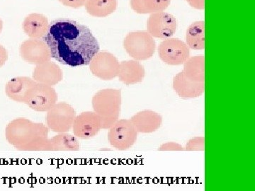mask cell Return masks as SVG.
<instances>
[{
	"label": "cell",
	"mask_w": 255,
	"mask_h": 191,
	"mask_svg": "<svg viewBox=\"0 0 255 191\" xmlns=\"http://www.w3.org/2000/svg\"><path fill=\"white\" fill-rule=\"evenodd\" d=\"M137 132L128 119L118 120L110 128L108 140L110 145L119 151L131 148L137 141Z\"/></svg>",
	"instance_id": "5b68a950"
},
{
	"label": "cell",
	"mask_w": 255,
	"mask_h": 191,
	"mask_svg": "<svg viewBox=\"0 0 255 191\" xmlns=\"http://www.w3.org/2000/svg\"><path fill=\"white\" fill-rule=\"evenodd\" d=\"M186 41L189 48L194 50L205 48V22L196 21L191 23L186 33Z\"/></svg>",
	"instance_id": "ffe728a7"
},
{
	"label": "cell",
	"mask_w": 255,
	"mask_h": 191,
	"mask_svg": "<svg viewBox=\"0 0 255 191\" xmlns=\"http://www.w3.org/2000/svg\"><path fill=\"white\" fill-rule=\"evenodd\" d=\"M49 22L44 15L33 13L25 18L22 24L23 31L31 38H43L48 31Z\"/></svg>",
	"instance_id": "ac0fdd59"
},
{
	"label": "cell",
	"mask_w": 255,
	"mask_h": 191,
	"mask_svg": "<svg viewBox=\"0 0 255 191\" xmlns=\"http://www.w3.org/2000/svg\"><path fill=\"white\" fill-rule=\"evenodd\" d=\"M205 139L204 137H194L187 142L186 150L198 151L205 150Z\"/></svg>",
	"instance_id": "cb8c5ba5"
},
{
	"label": "cell",
	"mask_w": 255,
	"mask_h": 191,
	"mask_svg": "<svg viewBox=\"0 0 255 191\" xmlns=\"http://www.w3.org/2000/svg\"><path fill=\"white\" fill-rule=\"evenodd\" d=\"M80 143L78 137L67 132L59 133L58 135L48 139L47 151H79Z\"/></svg>",
	"instance_id": "44dd1931"
},
{
	"label": "cell",
	"mask_w": 255,
	"mask_h": 191,
	"mask_svg": "<svg viewBox=\"0 0 255 191\" xmlns=\"http://www.w3.org/2000/svg\"><path fill=\"white\" fill-rule=\"evenodd\" d=\"M43 40L53 59L72 68L90 65L100 49L90 28L68 18H58L50 23Z\"/></svg>",
	"instance_id": "6da1fadb"
},
{
	"label": "cell",
	"mask_w": 255,
	"mask_h": 191,
	"mask_svg": "<svg viewBox=\"0 0 255 191\" xmlns=\"http://www.w3.org/2000/svg\"><path fill=\"white\" fill-rule=\"evenodd\" d=\"M171 0H130V7L137 14H146L164 11Z\"/></svg>",
	"instance_id": "7402d4cb"
},
{
	"label": "cell",
	"mask_w": 255,
	"mask_h": 191,
	"mask_svg": "<svg viewBox=\"0 0 255 191\" xmlns=\"http://www.w3.org/2000/svg\"><path fill=\"white\" fill-rule=\"evenodd\" d=\"M8 60V53L7 50L4 47L0 45V68L4 66L6 62Z\"/></svg>",
	"instance_id": "83f0119b"
},
{
	"label": "cell",
	"mask_w": 255,
	"mask_h": 191,
	"mask_svg": "<svg viewBox=\"0 0 255 191\" xmlns=\"http://www.w3.org/2000/svg\"><path fill=\"white\" fill-rule=\"evenodd\" d=\"M63 73L61 68L53 62L37 65L33 72V79L37 83L48 86H55L63 80Z\"/></svg>",
	"instance_id": "4fadbf2b"
},
{
	"label": "cell",
	"mask_w": 255,
	"mask_h": 191,
	"mask_svg": "<svg viewBox=\"0 0 255 191\" xmlns=\"http://www.w3.org/2000/svg\"><path fill=\"white\" fill-rule=\"evenodd\" d=\"M145 75V68L137 60H127L120 63L119 81L128 86L140 83L143 81Z\"/></svg>",
	"instance_id": "e0dca14e"
},
{
	"label": "cell",
	"mask_w": 255,
	"mask_h": 191,
	"mask_svg": "<svg viewBox=\"0 0 255 191\" xmlns=\"http://www.w3.org/2000/svg\"><path fill=\"white\" fill-rule=\"evenodd\" d=\"M87 13L95 17H106L113 14L117 8V0H87Z\"/></svg>",
	"instance_id": "603a6c76"
},
{
	"label": "cell",
	"mask_w": 255,
	"mask_h": 191,
	"mask_svg": "<svg viewBox=\"0 0 255 191\" xmlns=\"http://www.w3.org/2000/svg\"><path fill=\"white\" fill-rule=\"evenodd\" d=\"M174 92L183 98H193L201 96L205 90V82L191 81L183 72L174 77L172 84Z\"/></svg>",
	"instance_id": "5bb4252c"
},
{
	"label": "cell",
	"mask_w": 255,
	"mask_h": 191,
	"mask_svg": "<svg viewBox=\"0 0 255 191\" xmlns=\"http://www.w3.org/2000/svg\"><path fill=\"white\" fill-rule=\"evenodd\" d=\"M122 91L105 89L97 92L92 98L94 112L102 121V128L108 130L119 119L122 108Z\"/></svg>",
	"instance_id": "3957f363"
},
{
	"label": "cell",
	"mask_w": 255,
	"mask_h": 191,
	"mask_svg": "<svg viewBox=\"0 0 255 191\" xmlns=\"http://www.w3.org/2000/svg\"><path fill=\"white\" fill-rule=\"evenodd\" d=\"M75 118L73 107L65 102H60L47 111L46 123L51 131L63 133L71 130Z\"/></svg>",
	"instance_id": "8992f818"
},
{
	"label": "cell",
	"mask_w": 255,
	"mask_h": 191,
	"mask_svg": "<svg viewBox=\"0 0 255 191\" xmlns=\"http://www.w3.org/2000/svg\"><path fill=\"white\" fill-rule=\"evenodd\" d=\"M184 75L195 82H205V58L204 56L189 58L184 63Z\"/></svg>",
	"instance_id": "d6986e66"
},
{
	"label": "cell",
	"mask_w": 255,
	"mask_h": 191,
	"mask_svg": "<svg viewBox=\"0 0 255 191\" xmlns=\"http://www.w3.org/2000/svg\"><path fill=\"white\" fill-rule=\"evenodd\" d=\"M194 9H204L205 8V0H186Z\"/></svg>",
	"instance_id": "4316f807"
},
{
	"label": "cell",
	"mask_w": 255,
	"mask_h": 191,
	"mask_svg": "<svg viewBox=\"0 0 255 191\" xmlns=\"http://www.w3.org/2000/svg\"><path fill=\"white\" fill-rule=\"evenodd\" d=\"M58 98L54 88L36 83L28 92L25 103L35 111L47 112L56 104Z\"/></svg>",
	"instance_id": "52a82bcc"
},
{
	"label": "cell",
	"mask_w": 255,
	"mask_h": 191,
	"mask_svg": "<svg viewBox=\"0 0 255 191\" xmlns=\"http://www.w3.org/2000/svg\"><path fill=\"white\" fill-rule=\"evenodd\" d=\"M59 1L65 6L78 9L83 6L86 3L87 0H59Z\"/></svg>",
	"instance_id": "d4e9b609"
},
{
	"label": "cell",
	"mask_w": 255,
	"mask_h": 191,
	"mask_svg": "<svg viewBox=\"0 0 255 191\" xmlns=\"http://www.w3.org/2000/svg\"><path fill=\"white\" fill-rule=\"evenodd\" d=\"M159 58L169 65H181L190 57L187 43L176 38H169L161 42L158 47Z\"/></svg>",
	"instance_id": "ba28073f"
},
{
	"label": "cell",
	"mask_w": 255,
	"mask_h": 191,
	"mask_svg": "<svg viewBox=\"0 0 255 191\" xmlns=\"http://www.w3.org/2000/svg\"><path fill=\"white\" fill-rule=\"evenodd\" d=\"M177 28L176 18L164 11L151 14L147 19V31L153 38L167 39L173 36Z\"/></svg>",
	"instance_id": "30bf717a"
},
{
	"label": "cell",
	"mask_w": 255,
	"mask_h": 191,
	"mask_svg": "<svg viewBox=\"0 0 255 191\" xmlns=\"http://www.w3.org/2000/svg\"><path fill=\"white\" fill-rule=\"evenodd\" d=\"M90 71L102 80H112L118 77L120 63L112 53L99 51L90 63Z\"/></svg>",
	"instance_id": "9c48e42d"
},
{
	"label": "cell",
	"mask_w": 255,
	"mask_h": 191,
	"mask_svg": "<svg viewBox=\"0 0 255 191\" xmlns=\"http://www.w3.org/2000/svg\"><path fill=\"white\" fill-rule=\"evenodd\" d=\"M184 150L182 145L173 142H169L163 144L159 148V151H181Z\"/></svg>",
	"instance_id": "484cf974"
},
{
	"label": "cell",
	"mask_w": 255,
	"mask_h": 191,
	"mask_svg": "<svg viewBox=\"0 0 255 191\" xmlns=\"http://www.w3.org/2000/svg\"><path fill=\"white\" fill-rule=\"evenodd\" d=\"M124 47L128 54L137 61L150 59L155 54L156 43L146 31H132L124 38Z\"/></svg>",
	"instance_id": "277c9868"
},
{
	"label": "cell",
	"mask_w": 255,
	"mask_h": 191,
	"mask_svg": "<svg viewBox=\"0 0 255 191\" xmlns=\"http://www.w3.org/2000/svg\"><path fill=\"white\" fill-rule=\"evenodd\" d=\"M49 128L43 123L18 118L6 127L5 135L10 145L19 151L48 150Z\"/></svg>",
	"instance_id": "7a4b0ae2"
},
{
	"label": "cell",
	"mask_w": 255,
	"mask_h": 191,
	"mask_svg": "<svg viewBox=\"0 0 255 191\" xmlns=\"http://www.w3.org/2000/svg\"><path fill=\"white\" fill-rule=\"evenodd\" d=\"M20 55L26 63L36 65L50 61L52 58L48 45L40 38L23 41L20 46Z\"/></svg>",
	"instance_id": "8fae6325"
},
{
	"label": "cell",
	"mask_w": 255,
	"mask_h": 191,
	"mask_svg": "<svg viewBox=\"0 0 255 191\" xmlns=\"http://www.w3.org/2000/svg\"><path fill=\"white\" fill-rule=\"evenodd\" d=\"M102 129L101 119L95 112L85 111L75 116L73 131L74 135L78 138H92Z\"/></svg>",
	"instance_id": "7c38bea8"
},
{
	"label": "cell",
	"mask_w": 255,
	"mask_h": 191,
	"mask_svg": "<svg viewBox=\"0 0 255 191\" xmlns=\"http://www.w3.org/2000/svg\"><path fill=\"white\" fill-rule=\"evenodd\" d=\"M3 28V22L1 21V18H0V33H1V31H2Z\"/></svg>",
	"instance_id": "f1b7e54d"
},
{
	"label": "cell",
	"mask_w": 255,
	"mask_h": 191,
	"mask_svg": "<svg viewBox=\"0 0 255 191\" xmlns=\"http://www.w3.org/2000/svg\"><path fill=\"white\" fill-rule=\"evenodd\" d=\"M37 82L28 77H17L6 83L5 93L14 101L25 103L29 90Z\"/></svg>",
	"instance_id": "9a60e30c"
},
{
	"label": "cell",
	"mask_w": 255,
	"mask_h": 191,
	"mask_svg": "<svg viewBox=\"0 0 255 191\" xmlns=\"http://www.w3.org/2000/svg\"><path fill=\"white\" fill-rule=\"evenodd\" d=\"M132 123L140 133H151L157 131L162 123V118L153 110H144L132 116Z\"/></svg>",
	"instance_id": "2e32d148"
}]
</instances>
